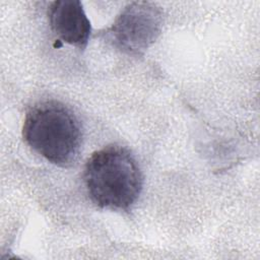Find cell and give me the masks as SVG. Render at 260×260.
<instances>
[{
  "label": "cell",
  "mask_w": 260,
  "mask_h": 260,
  "mask_svg": "<svg viewBox=\"0 0 260 260\" xmlns=\"http://www.w3.org/2000/svg\"><path fill=\"white\" fill-rule=\"evenodd\" d=\"M83 177L89 198L101 208L128 210L142 189L136 159L119 145L94 151L85 164Z\"/></svg>",
  "instance_id": "cell-1"
},
{
  "label": "cell",
  "mask_w": 260,
  "mask_h": 260,
  "mask_svg": "<svg viewBox=\"0 0 260 260\" xmlns=\"http://www.w3.org/2000/svg\"><path fill=\"white\" fill-rule=\"evenodd\" d=\"M162 25L159 7L150 2H132L106 30V37L121 52L142 55L158 38Z\"/></svg>",
  "instance_id": "cell-3"
},
{
  "label": "cell",
  "mask_w": 260,
  "mask_h": 260,
  "mask_svg": "<svg viewBox=\"0 0 260 260\" xmlns=\"http://www.w3.org/2000/svg\"><path fill=\"white\" fill-rule=\"evenodd\" d=\"M22 136L32 150L63 168L75 161L81 146V128L77 118L56 101L42 102L28 110Z\"/></svg>",
  "instance_id": "cell-2"
},
{
  "label": "cell",
  "mask_w": 260,
  "mask_h": 260,
  "mask_svg": "<svg viewBox=\"0 0 260 260\" xmlns=\"http://www.w3.org/2000/svg\"><path fill=\"white\" fill-rule=\"evenodd\" d=\"M50 25L59 40L83 50L89 40L91 25L78 0H58L51 3Z\"/></svg>",
  "instance_id": "cell-4"
}]
</instances>
